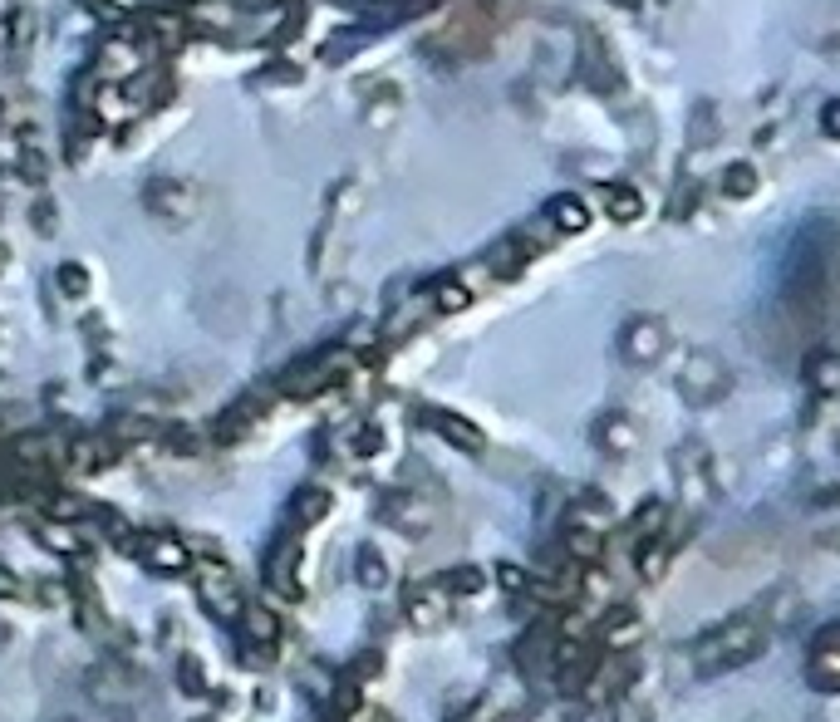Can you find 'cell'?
I'll return each instance as SVG.
<instances>
[{
	"label": "cell",
	"mask_w": 840,
	"mask_h": 722,
	"mask_svg": "<svg viewBox=\"0 0 840 722\" xmlns=\"http://www.w3.org/2000/svg\"><path fill=\"white\" fill-rule=\"evenodd\" d=\"M551 216H555V226H565V232H580V226H585V207L575 202V197H561Z\"/></svg>",
	"instance_id": "cell-1"
},
{
	"label": "cell",
	"mask_w": 840,
	"mask_h": 722,
	"mask_svg": "<svg viewBox=\"0 0 840 722\" xmlns=\"http://www.w3.org/2000/svg\"><path fill=\"white\" fill-rule=\"evenodd\" d=\"M605 202H609V212L619 216V222H629V216H639V197L629 187H609L605 192Z\"/></svg>",
	"instance_id": "cell-2"
}]
</instances>
